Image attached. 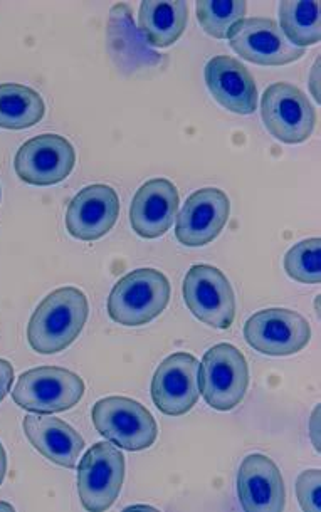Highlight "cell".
<instances>
[{"instance_id":"1","label":"cell","mask_w":321,"mask_h":512,"mask_svg":"<svg viewBox=\"0 0 321 512\" xmlns=\"http://www.w3.org/2000/svg\"><path fill=\"white\" fill-rule=\"evenodd\" d=\"M88 298L78 288H59L39 303L27 324V341L41 355H54L73 345L88 321Z\"/></svg>"},{"instance_id":"2","label":"cell","mask_w":321,"mask_h":512,"mask_svg":"<svg viewBox=\"0 0 321 512\" xmlns=\"http://www.w3.org/2000/svg\"><path fill=\"white\" fill-rule=\"evenodd\" d=\"M170 301L165 274L142 267L122 277L108 298V314L122 326H143L162 314Z\"/></svg>"},{"instance_id":"3","label":"cell","mask_w":321,"mask_h":512,"mask_svg":"<svg viewBox=\"0 0 321 512\" xmlns=\"http://www.w3.org/2000/svg\"><path fill=\"white\" fill-rule=\"evenodd\" d=\"M249 387V366L243 351L219 343L199 365V390L209 407L229 412L243 402Z\"/></svg>"},{"instance_id":"4","label":"cell","mask_w":321,"mask_h":512,"mask_svg":"<svg viewBox=\"0 0 321 512\" xmlns=\"http://www.w3.org/2000/svg\"><path fill=\"white\" fill-rule=\"evenodd\" d=\"M85 395V382L66 368L39 366L17 378L12 398L27 412H66Z\"/></svg>"},{"instance_id":"5","label":"cell","mask_w":321,"mask_h":512,"mask_svg":"<svg viewBox=\"0 0 321 512\" xmlns=\"http://www.w3.org/2000/svg\"><path fill=\"white\" fill-rule=\"evenodd\" d=\"M91 418L100 435L120 449L138 452L152 447L157 440L155 418L132 398H103L95 403Z\"/></svg>"},{"instance_id":"6","label":"cell","mask_w":321,"mask_h":512,"mask_svg":"<svg viewBox=\"0 0 321 512\" xmlns=\"http://www.w3.org/2000/svg\"><path fill=\"white\" fill-rule=\"evenodd\" d=\"M125 457L111 442L91 447L78 467V494L86 511H108L122 491Z\"/></svg>"},{"instance_id":"7","label":"cell","mask_w":321,"mask_h":512,"mask_svg":"<svg viewBox=\"0 0 321 512\" xmlns=\"http://www.w3.org/2000/svg\"><path fill=\"white\" fill-rule=\"evenodd\" d=\"M184 299L190 313L217 330L231 328L236 318V298L226 274L209 266L190 267L184 279Z\"/></svg>"},{"instance_id":"8","label":"cell","mask_w":321,"mask_h":512,"mask_svg":"<svg viewBox=\"0 0 321 512\" xmlns=\"http://www.w3.org/2000/svg\"><path fill=\"white\" fill-rule=\"evenodd\" d=\"M264 126L279 142L303 143L316 126V111L301 89L290 83H274L261 98Z\"/></svg>"},{"instance_id":"9","label":"cell","mask_w":321,"mask_h":512,"mask_svg":"<svg viewBox=\"0 0 321 512\" xmlns=\"http://www.w3.org/2000/svg\"><path fill=\"white\" fill-rule=\"evenodd\" d=\"M244 338L261 355L290 356L310 343L311 328L296 311L269 308L258 311L246 321Z\"/></svg>"},{"instance_id":"10","label":"cell","mask_w":321,"mask_h":512,"mask_svg":"<svg viewBox=\"0 0 321 512\" xmlns=\"http://www.w3.org/2000/svg\"><path fill=\"white\" fill-rule=\"evenodd\" d=\"M76 152L61 135L44 133L27 140L17 150L14 168L22 182L49 187L63 182L73 172Z\"/></svg>"},{"instance_id":"11","label":"cell","mask_w":321,"mask_h":512,"mask_svg":"<svg viewBox=\"0 0 321 512\" xmlns=\"http://www.w3.org/2000/svg\"><path fill=\"white\" fill-rule=\"evenodd\" d=\"M227 39L234 53L259 66H285L305 54V49L291 44L281 27L266 17L244 19Z\"/></svg>"},{"instance_id":"12","label":"cell","mask_w":321,"mask_h":512,"mask_svg":"<svg viewBox=\"0 0 321 512\" xmlns=\"http://www.w3.org/2000/svg\"><path fill=\"white\" fill-rule=\"evenodd\" d=\"M199 360L189 353H175L158 366L152 380L155 407L170 417L190 412L199 400Z\"/></svg>"},{"instance_id":"13","label":"cell","mask_w":321,"mask_h":512,"mask_svg":"<svg viewBox=\"0 0 321 512\" xmlns=\"http://www.w3.org/2000/svg\"><path fill=\"white\" fill-rule=\"evenodd\" d=\"M231 202L221 189L207 187L190 195L177 217L175 236L187 247L211 244L229 220Z\"/></svg>"},{"instance_id":"14","label":"cell","mask_w":321,"mask_h":512,"mask_svg":"<svg viewBox=\"0 0 321 512\" xmlns=\"http://www.w3.org/2000/svg\"><path fill=\"white\" fill-rule=\"evenodd\" d=\"M120 215V199L110 185L96 183L81 190L69 204L66 229L79 241H98L106 236Z\"/></svg>"},{"instance_id":"15","label":"cell","mask_w":321,"mask_h":512,"mask_svg":"<svg viewBox=\"0 0 321 512\" xmlns=\"http://www.w3.org/2000/svg\"><path fill=\"white\" fill-rule=\"evenodd\" d=\"M237 496L246 512H281L285 509V482L273 460L248 455L237 474Z\"/></svg>"},{"instance_id":"16","label":"cell","mask_w":321,"mask_h":512,"mask_svg":"<svg viewBox=\"0 0 321 512\" xmlns=\"http://www.w3.org/2000/svg\"><path fill=\"white\" fill-rule=\"evenodd\" d=\"M179 210V192L167 178H153L143 183L133 197L130 222L138 236L157 239L174 224Z\"/></svg>"},{"instance_id":"17","label":"cell","mask_w":321,"mask_h":512,"mask_svg":"<svg viewBox=\"0 0 321 512\" xmlns=\"http://www.w3.org/2000/svg\"><path fill=\"white\" fill-rule=\"evenodd\" d=\"M206 83L214 100L236 115H253L258 108L256 83L237 59L212 58L206 66Z\"/></svg>"},{"instance_id":"18","label":"cell","mask_w":321,"mask_h":512,"mask_svg":"<svg viewBox=\"0 0 321 512\" xmlns=\"http://www.w3.org/2000/svg\"><path fill=\"white\" fill-rule=\"evenodd\" d=\"M24 434L32 447L53 464L74 469L85 440L61 418L49 415H27L22 422Z\"/></svg>"},{"instance_id":"19","label":"cell","mask_w":321,"mask_h":512,"mask_svg":"<svg viewBox=\"0 0 321 512\" xmlns=\"http://www.w3.org/2000/svg\"><path fill=\"white\" fill-rule=\"evenodd\" d=\"M189 21V6L184 0H147L138 12V26L143 39L153 48H169L182 34Z\"/></svg>"},{"instance_id":"20","label":"cell","mask_w":321,"mask_h":512,"mask_svg":"<svg viewBox=\"0 0 321 512\" xmlns=\"http://www.w3.org/2000/svg\"><path fill=\"white\" fill-rule=\"evenodd\" d=\"M46 113L41 95L24 84H0V128L26 130L36 126Z\"/></svg>"},{"instance_id":"21","label":"cell","mask_w":321,"mask_h":512,"mask_svg":"<svg viewBox=\"0 0 321 512\" xmlns=\"http://www.w3.org/2000/svg\"><path fill=\"white\" fill-rule=\"evenodd\" d=\"M279 21L281 31L296 48L305 49L320 42V4L316 0L281 2Z\"/></svg>"},{"instance_id":"22","label":"cell","mask_w":321,"mask_h":512,"mask_svg":"<svg viewBox=\"0 0 321 512\" xmlns=\"http://www.w3.org/2000/svg\"><path fill=\"white\" fill-rule=\"evenodd\" d=\"M248 4L243 0H200L197 19L202 29L216 39H227L232 29L244 21Z\"/></svg>"},{"instance_id":"23","label":"cell","mask_w":321,"mask_h":512,"mask_svg":"<svg viewBox=\"0 0 321 512\" xmlns=\"http://www.w3.org/2000/svg\"><path fill=\"white\" fill-rule=\"evenodd\" d=\"M320 244L318 237L291 247L285 256V271L301 284L320 283Z\"/></svg>"},{"instance_id":"24","label":"cell","mask_w":321,"mask_h":512,"mask_svg":"<svg viewBox=\"0 0 321 512\" xmlns=\"http://www.w3.org/2000/svg\"><path fill=\"white\" fill-rule=\"evenodd\" d=\"M296 496L305 512L321 511V472L320 469L301 472L296 481Z\"/></svg>"},{"instance_id":"25","label":"cell","mask_w":321,"mask_h":512,"mask_svg":"<svg viewBox=\"0 0 321 512\" xmlns=\"http://www.w3.org/2000/svg\"><path fill=\"white\" fill-rule=\"evenodd\" d=\"M14 382V366L7 360H0V402L6 398Z\"/></svg>"},{"instance_id":"26","label":"cell","mask_w":321,"mask_h":512,"mask_svg":"<svg viewBox=\"0 0 321 512\" xmlns=\"http://www.w3.org/2000/svg\"><path fill=\"white\" fill-rule=\"evenodd\" d=\"M320 432V407H316L310 418V439L318 452H320Z\"/></svg>"},{"instance_id":"27","label":"cell","mask_w":321,"mask_h":512,"mask_svg":"<svg viewBox=\"0 0 321 512\" xmlns=\"http://www.w3.org/2000/svg\"><path fill=\"white\" fill-rule=\"evenodd\" d=\"M320 61H316L315 68H313V74H311L310 83L313 86V96L316 101H320V91H318V83H320Z\"/></svg>"},{"instance_id":"28","label":"cell","mask_w":321,"mask_h":512,"mask_svg":"<svg viewBox=\"0 0 321 512\" xmlns=\"http://www.w3.org/2000/svg\"><path fill=\"white\" fill-rule=\"evenodd\" d=\"M6 472H7L6 450H4V447H2V444H0V486H2V482H4V479H6Z\"/></svg>"},{"instance_id":"29","label":"cell","mask_w":321,"mask_h":512,"mask_svg":"<svg viewBox=\"0 0 321 512\" xmlns=\"http://www.w3.org/2000/svg\"><path fill=\"white\" fill-rule=\"evenodd\" d=\"M132 509H145V511H155V507H150V506H130V507H127V511H132Z\"/></svg>"},{"instance_id":"30","label":"cell","mask_w":321,"mask_h":512,"mask_svg":"<svg viewBox=\"0 0 321 512\" xmlns=\"http://www.w3.org/2000/svg\"><path fill=\"white\" fill-rule=\"evenodd\" d=\"M0 509H2V511H14V506L6 504V502H0Z\"/></svg>"}]
</instances>
